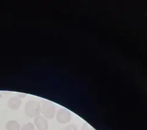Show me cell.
<instances>
[{
    "label": "cell",
    "mask_w": 147,
    "mask_h": 130,
    "mask_svg": "<svg viewBox=\"0 0 147 130\" xmlns=\"http://www.w3.org/2000/svg\"><path fill=\"white\" fill-rule=\"evenodd\" d=\"M41 105L38 101L30 100L27 101L26 104L25 111L29 117H36L39 116L41 113Z\"/></svg>",
    "instance_id": "obj_1"
},
{
    "label": "cell",
    "mask_w": 147,
    "mask_h": 130,
    "mask_svg": "<svg viewBox=\"0 0 147 130\" xmlns=\"http://www.w3.org/2000/svg\"><path fill=\"white\" fill-rule=\"evenodd\" d=\"M41 111L45 118L47 119H51L54 117L56 113L55 106L52 102L44 101L42 102Z\"/></svg>",
    "instance_id": "obj_2"
},
{
    "label": "cell",
    "mask_w": 147,
    "mask_h": 130,
    "mask_svg": "<svg viewBox=\"0 0 147 130\" xmlns=\"http://www.w3.org/2000/svg\"><path fill=\"white\" fill-rule=\"evenodd\" d=\"M56 119L59 123L67 124L71 121V114L68 110L60 109L57 113Z\"/></svg>",
    "instance_id": "obj_3"
},
{
    "label": "cell",
    "mask_w": 147,
    "mask_h": 130,
    "mask_svg": "<svg viewBox=\"0 0 147 130\" xmlns=\"http://www.w3.org/2000/svg\"><path fill=\"white\" fill-rule=\"evenodd\" d=\"M34 124L38 130H47L48 128V123L45 117L39 115L35 117Z\"/></svg>",
    "instance_id": "obj_4"
},
{
    "label": "cell",
    "mask_w": 147,
    "mask_h": 130,
    "mask_svg": "<svg viewBox=\"0 0 147 130\" xmlns=\"http://www.w3.org/2000/svg\"><path fill=\"white\" fill-rule=\"evenodd\" d=\"M8 104L11 109L16 110L20 107V105L21 104V99L19 97L14 96L8 100Z\"/></svg>",
    "instance_id": "obj_5"
},
{
    "label": "cell",
    "mask_w": 147,
    "mask_h": 130,
    "mask_svg": "<svg viewBox=\"0 0 147 130\" xmlns=\"http://www.w3.org/2000/svg\"><path fill=\"white\" fill-rule=\"evenodd\" d=\"M6 128L8 130H20V125L17 121L11 120L7 123Z\"/></svg>",
    "instance_id": "obj_6"
},
{
    "label": "cell",
    "mask_w": 147,
    "mask_h": 130,
    "mask_svg": "<svg viewBox=\"0 0 147 130\" xmlns=\"http://www.w3.org/2000/svg\"><path fill=\"white\" fill-rule=\"evenodd\" d=\"M22 130H35V126L31 123H28L24 125L22 128Z\"/></svg>",
    "instance_id": "obj_7"
},
{
    "label": "cell",
    "mask_w": 147,
    "mask_h": 130,
    "mask_svg": "<svg viewBox=\"0 0 147 130\" xmlns=\"http://www.w3.org/2000/svg\"><path fill=\"white\" fill-rule=\"evenodd\" d=\"M81 130H94V129L87 123H85L81 128Z\"/></svg>",
    "instance_id": "obj_8"
},
{
    "label": "cell",
    "mask_w": 147,
    "mask_h": 130,
    "mask_svg": "<svg viewBox=\"0 0 147 130\" xmlns=\"http://www.w3.org/2000/svg\"><path fill=\"white\" fill-rule=\"evenodd\" d=\"M63 130H78L77 127L74 124H70L65 127Z\"/></svg>",
    "instance_id": "obj_9"
}]
</instances>
